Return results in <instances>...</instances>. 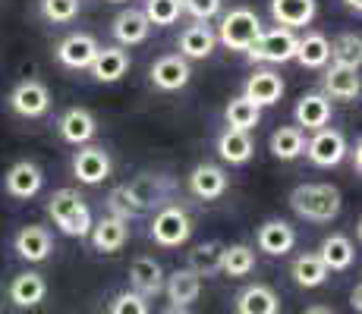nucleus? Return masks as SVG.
Here are the masks:
<instances>
[{
	"instance_id": "obj_10",
	"label": "nucleus",
	"mask_w": 362,
	"mask_h": 314,
	"mask_svg": "<svg viewBox=\"0 0 362 314\" xmlns=\"http://www.w3.org/2000/svg\"><path fill=\"white\" fill-rule=\"evenodd\" d=\"M95 54H98V41L86 32L69 35V38H64L57 47V60L69 69H88L95 60Z\"/></svg>"
},
{
	"instance_id": "obj_34",
	"label": "nucleus",
	"mask_w": 362,
	"mask_h": 314,
	"mask_svg": "<svg viewBox=\"0 0 362 314\" xmlns=\"http://www.w3.org/2000/svg\"><path fill=\"white\" fill-rule=\"evenodd\" d=\"M259 120H262V107H255L246 95L233 97V101L227 104V129L249 132V129H255V126H259Z\"/></svg>"
},
{
	"instance_id": "obj_46",
	"label": "nucleus",
	"mask_w": 362,
	"mask_h": 314,
	"mask_svg": "<svg viewBox=\"0 0 362 314\" xmlns=\"http://www.w3.org/2000/svg\"><path fill=\"white\" fill-rule=\"evenodd\" d=\"M346 6H350V10H356V13H359V10H362V0H346Z\"/></svg>"
},
{
	"instance_id": "obj_30",
	"label": "nucleus",
	"mask_w": 362,
	"mask_h": 314,
	"mask_svg": "<svg viewBox=\"0 0 362 314\" xmlns=\"http://www.w3.org/2000/svg\"><path fill=\"white\" fill-rule=\"evenodd\" d=\"M318 258H322V264L328 270H346L353 264V258H356V251H353V242L346 236H328L322 242V248H318Z\"/></svg>"
},
{
	"instance_id": "obj_43",
	"label": "nucleus",
	"mask_w": 362,
	"mask_h": 314,
	"mask_svg": "<svg viewBox=\"0 0 362 314\" xmlns=\"http://www.w3.org/2000/svg\"><path fill=\"white\" fill-rule=\"evenodd\" d=\"M359 298H362V289L356 286V289L350 292V305H353V311H359V308H362V302H359Z\"/></svg>"
},
{
	"instance_id": "obj_28",
	"label": "nucleus",
	"mask_w": 362,
	"mask_h": 314,
	"mask_svg": "<svg viewBox=\"0 0 362 314\" xmlns=\"http://www.w3.org/2000/svg\"><path fill=\"white\" fill-rule=\"evenodd\" d=\"M325 88H328V95L337 97V101H350V97L359 95V69L334 63L328 69V76H325Z\"/></svg>"
},
{
	"instance_id": "obj_33",
	"label": "nucleus",
	"mask_w": 362,
	"mask_h": 314,
	"mask_svg": "<svg viewBox=\"0 0 362 314\" xmlns=\"http://www.w3.org/2000/svg\"><path fill=\"white\" fill-rule=\"evenodd\" d=\"M305 148V135L299 126H281V129L271 135V155L281 160H293L303 155Z\"/></svg>"
},
{
	"instance_id": "obj_12",
	"label": "nucleus",
	"mask_w": 362,
	"mask_h": 314,
	"mask_svg": "<svg viewBox=\"0 0 362 314\" xmlns=\"http://www.w3.org/2000/svg\"><path fill=\"white\" fill-rule=\"evenodd\" d=\"M189 60L180 57V54H170V57H161L151 66V82H155L161 92H180V88L189 82Z\"/></svg>"
},
{
	"instance_id": "obj_40",
	"label": "nucleus",
	"mask_w": 362,
	"mask_h": 314,
	"mask_svg": "<svg viewBox=\"0 0 362 314\" xmlns=\"http://www.w3.org/2000/svg\"><path fill=\"white\" fill-rule=\"evenodd\" d=\"M110 314H148V298L139 292H120L110 302Z\"/></svg>"
},
{
	"instance_id": "obj_18",
	"label": "nucleus",
	"mask_w": 362,
	"mask_h": 314,
	"mask_svg": "<svg viewBox=\"0 0 362 314\" xmlns=\"http://www.w3.org/2000/svg\"><path fill=\"white\" fill-rule=\"evenodd\" d=\"M271 16L284 29L309 25L315 16V0H271Z\"/></svg>"
},
{
	"instance_id": "obj_14",
	"label": "nucleus",
	"mask_w": 362,
	"mask_h": 314,
	"mask_svg": "<svg viewBox=\"0 0 362 314\" xmlns=\"http://www.w3.org/2000/svg\"><path fill=\"white\" fill-rule=\"evenodd\" d=\"M129 286H132V292H139V296H145V298L158 296V292L164 289V270H161V264H158L155 258H139V261H132V267H129Z\"/></svg>"
},
{
	"instance_id": "obj_17",
	"label": "nucleus",
	"mask_w": 362,
	"mask_h": 314,
	"mask_svg": "<svg viewBox=\"0 0 362 314\" xmlns=\"http://www.w3.org/2000/svg\"><path fill=\"white\" fill-rule=\"evenodd\" d=\"M88 69H92V76L98 82H117L127 76L129 54L123 51V47H98V54H95V60Z\"/></svg>"
},
{
	"instance_id": "obj_32",
	"label": "nucleus",
	"mask_w": 362,
	"mask_h": 314,
	"mask_svg": "<svg viewBox=\"0 0 362 314\" xmlns=\"http://www.w3.org/2000/svg\"><path fill=\"white\" fill-rule=\"evenodd\" d=\"M221 258H224L221 242H202V246L189 251V270L199 277H214L221 274Z\"/></svg>"
},
{
	"instance_id": "obj_11",
	"label": "nucleus",
	"mask_w": 362,
	"mask_h": 314,
	"mask_svg": "<svg viewBox=\"0 0 362 314\" xmlns=\"http://www.w3.org/2000/svg\"><path fill=\"white\" fill-rule=\"evenodd\" d=\"M6 192L13 195V198H32V195L41 192V186H45V176H41L38 164H32V160H19V164H13L10 170H6Z\"/></svg>"
},
{
	"instance_id": "obj_47",
	"label": "nucleus",
	"mask_w": 362,
	"mask_h": 314,
	"mask_svg": "<svg viewBox=\"0 0 362 314\" xmlns=\"http://www.w3.org/2000/svg\"><path fill=\"white\" fill-rule=\"evenodd\" d=\"M110 4H123V0H110Z\"/></svg>"
},
{
	"instance_id": "obj_7",
	"label": "nucleus",
	"mask_w": 362,
	"mask_h": 314,
	"mask_svg": "<svg viewBox=\"0 0 362 314\" xmlns=\"http://www.w3.org/2000/svg\"><path fill=\"white\" fill-rule=\"evenodd\" d=\"M303 151L315 167H337L346 157V138L337 129H315L312 142Z\"/></svg>"
},
{
	"instance_id": "obj_45",
	"label": "nucleus",
	"mask_w": 362,
	"mask_h": 314,
	"mask_svg": "<svg viewBox=\"0 0 362 314\" xmlns=\"http://www.w3.org/2000/svg\"><path fill=\"white\" fill-rule=\"evenodd\" d=\"M305 314H331L328 308H325V305H312V308L309 311H305Z\"/></svg>"
},
{
	"instance_id": "obj_31",
	"label": "nucleus",
	"mask_w": 362,
	"mask_h": 314,
	"mask_svg": "<svg viewBox=\"0 0 362 314\" xmlns=\"http://www.w3.org/2000/svg\"><path fill=\"white\" fill-rule=\"evenodd\" d=\"M218 155L227 160V164H246L252 157V138L243 129H227L221 132L218 138Z\"/></svg>"
},
{
	"instance_id": "obj_4",
	"label": "nucleus",
	"mask_w": 362,
	"mask_h": 314,
	"mask_svg": "<svg viewBox=\"0 0 362 314\" xmlns=\"http://www.w3.org/2000/svg\"><path fill=\"white\" fill-rule=\"evenodd\" d=\"M259 35H262L259 16H255L252 10H246V6H236V10H230L224 19H221L218 38L224 41L230 51H246V47L252 44Z\"/></svg>"
},
{
	"instance_id": "obj_20",
	"label": "nucleus",
	"mask_w": 362,
	"mask_h": 314,
	"mask_svg": "<svg viewBox=\"0 0 362 314\" xmlns=\"http://www.w3.org/2000/svg\"><path fill=\"white\" fill-rule=\"evenodd\" d=\"M284 95V82L277 73H271V69H262V73H255L252 79L246 82V97L255 104V107H271V104H277Z\"/></svg>"
},
{
	"instance_id": "obj_27",
	"label": "nucleus",
	"mask_w": 362,
	"mask_h": 314,
	"mask_svg": "<svg viewBox=\"0 0 362 314\" xmlns=\"http://www.w3.org/2000/svg\"><path fill=\"white\" fill-rule=\"evenodd\" d=\"M331 120V101L325 95H303L296 104V123L305 129H325Z\"/></svg>"
},
{
	"instance_id": "obj_8",
	"label": "nucleus",
	"mask_w": 362,
	"mask_h": 314,
	"mask_svg": "<svg viewBox=\"0 0 362 314\" xmlns=\"http://www.w3.org/2000/svg\"><path fill=\"white\" fill-rule=\"evenodd\" d=\"M10 107L16 110L19 116H45L47 107H51V92H47L38 79L19 82L10 95Z\"/></svg>"
},
{
	"instance_id": "obj_15",
	"label": "nucleus",
	"mask_w": 362,
	"mask_h": 314,
	"mask_svg": "<svg viewBox=\"0 0 362 314\" xmlns=\"http://www.w3.org/2000/svg\"><path fill=\"white\" fill-rule=\"evenodd\" d=\"M281 302H277V292L264 283L246 286V289L236 296V314H277Z\"/></svg>"
},
{
	"instance_id": "obj_26",
	"label": "nucleus",
	"mask_w": 362,
	"mask_h": 314,
	"mask_svg": "<svg viewBox=\"0 0 362 314\" xmlns=\"http://www.w3.org/2000/svg\"><path fill=\"white\" fill-rule=\"evenodd\" d=\"M218 44V35H214L208 25H189L183 35H180V57L186 60H205L208 54Z\"/></svg>"
},
{
	"instance_id": "obj_44",
	"label": "nucleus",
	"mask_w": 362,
	"mask_h": 314,
	"mask_svg": "<svg viewBox=\"0 0 362 314\" xmlns=\"http://www.w3.org/2000/svg\"><path fill=\"white\" fill-rule=\"evenodd\" d=\"M161 314H192V311L186 308V305H167V308H164Z\"/></svg>"
},
{
	"instance_id": "obj_23",
	"label": "nucleus",
	"mask_w": 362,
	"mask_h": 314,
	"mask_svg": "<svg viewBox=\"0 0 362 314\" xmlns=\"http://www.w3.org/2000/svg\"><path fill=\"white\" fill-rule=\"evenodd\" d=\"M293 246H296V233H293L290 223L268 220L259 229V248L264 251V255H287Z\"/></svg>"
},
{
	"instance_id": "obj_9",
	"label": "nucleus",
	"mask_w": 362,
	"mask_h": 314,
	"mask_svg": "<svg viewBox=\"0 0 362 314\" xmlns=\"http://www.w3.org/2000/svg\"><path fill=\"white\" fill-rule=\"evenodd\" d=\"M73 173L79 183L86 186H98L110 176V157L104 148H82L73 157Z\"/></svg>"
},
{
	"instance_id": "obj_6",
	"label": "nucleus",
	"mask_w": 362,
	"mask_h": 314,
	"mask_svg": "<svg viewBox=\"0 0 362 314\" xmlns=\"http://www.w3.org/2000/svg\"><path fill=\"white\" fill-rule=\"evenodd\" d=\"M189 233H192V220L183 207H173V205L161 207V211L155 214V220H151V239L164 248L183 246V242L189 239Z\"/></svg>"
},
{
	"instance_id": "obj_2",
	"label": "nucleus",
	"mask_w": 362,
	"mask_h": 314,
	"mask_svg": "<svg viewBox=\"0 0 362 314\" xmlns=\"http://www.w3.org/2000/svg\"><path fill=\"white\" fill-rule=\"evenodd\" d=\"M47 214H51V220L60 227V233L66 236H88V229H92V214H88L86 201L79 198V192H73V188H60V192L51 195V205H47Z\"/></svg>"
},
{
	"instance_id": "obj_37",
	"label": "nucleus",
	"mask_w": 362,
	"mask_h": 314,
	"mask_svg": "<svg viewBox=\"0 0 362 314\" xmlns=\"http://www.w3.org/2000/svg\"><path fill=\"white\" fill-rule=\"evenodd\" d=\"M331 57H334V63H340V66L359 69V60H362V41H359V35L344 32L331 44Z\"/></svg>"
},
{
	"instance_id": "obj_19",
	"label": "nucleus",
	"mask_w": 362,
	"mask_h": 314,
	"mask_svg": "<svg viewBox=\"0 0 362 314\" xmlns=\"http://www.w3.org/2000/svg\"><path fill=\"white\" fill-rule=\"evenodd\" d=\"M189 188H192V195L202 198V201L221 198V195H224V188H227V176H224V170H221V167L199 164L196 170H192V176H189Z\"/></svg>"
},
{
	"instance_id": "obj_29",
	"label": "nucleus",
	"mask_w": 362,
	"mask_h": 314,
	"mask_svg": "<svg viewBox=\"0 0 362 314\" xmlns=\"http://www.w3.org/2000/svg\"><path fill=\"white\" fill-rule=\"evenodd\" d=\"M296 60L303 63L305 69H322V66H328V60H331V44H328V38H325V35H318V32H312V35H305V38H299V44H296Z\"/></svg>"
},
{
	"instance_id": "obj_42",
	"label": "nucleus",
	"mask_w": 362,
	"mask_h": 314,
	"mask_svg": "<svg viewBox=\"0 0 362 314\" xmlns=\"http://www.w3.org/2000/svg\"><path fill=\"white\" fill-rule=\"evenodd\" d=\"M346 155H350V164H353V170H362V145L356 142V148H346Z\"/></svg>"
},
{
	"instance_id": "obj_36",
	"label": "nucleus",
	"mask_w": 362,
	"mask_h": 314,
	"mask_svg": "<svg viewBox=\"0 0 362 314\" xmlns=\"http://www.w3.org/2000/svg\"><path fill=\"white\" fill-rule=\"evenodd\" d=\"M255 267V251L249 246H224V258H221V270L227 277H249Z\"/></svg>"
},
{
	"instance_id": "obj_13",
	"label": "nucleus",
	"mask_w": 362,
	"mask_h": 314,
	"mask_svg": "<svg viewBox=\"0 0 362 314\" xmlns=\"http://www.w3.org/2000/svg\"><path fill=\"white\" fill-rule=\"evenodd\" d=\"M129 220H120V217H104L98 223H92V246L95 251H101V255H114V251H120L127 246V236H129Z\"/></svg>"
},
{
	"instance_id": "obj_16",
	"label": "nucleus",
	"mask_w": 362,
	"mask_h": 314,
	"mask_svg": "<svg viewBox=\"0 0 362 314\" xmlns=\"http://www.w3.org/2000/svg\"><path fill=\"white\" fill-rule=\"evenodd\" d=\"M95 132H98V123H95V116L88 114L86 107H69L66 114L60 116V135H64L69 145L92 142Z\"/></svg>"
},
{
	"instance_id": "obj_3",
	"label": "nucleus",
	"mask_w": 362,
	"mask_h": 314,
	"mask_svg": "<svg viewBox=\"0 0 362 314\" xmlns=\"http://www.w3.org/2000/svg\"><path fill=\"white\" fill-rule=\"evenodd\" d=\"M296 44L299 38L293 35V29H271V32H262L252 44L246 47V54L252 60H262V63H287L296 57Z\"/></svg>"
},
{
	"instance_id": "obj_41",
	"label": "nucleus",
	"mask_w": 362,
	"mask_h": 314,
	"mask_svg": "<svg viewBox=\"0 0 362 314\" xmlns=\"http://www.w3.org/2000/svg\"><path fill=\"white\" fill-rule=\"evenodd\" d=\"M180 6H183L189 16H196L199 23H205V19L218 16L221 10V0H180Z\"/></svg>"
},
{
	"instance_id": "obj_38",
	"label": "nucleus",
	"mask_w": 362,
	"mask_h": 314,
	"mask_svg": "<svg viewBox=\"0 0 362 314\" xmlns=\"http://www.w3.org/2000/svg\"><path fill=\"white\" fill-rule=\"evenodd\" d=\"M142 13L151 25H173L183 13V6H180V0H148Z\"/></svg>"
},
{
	"instance_id": "obj_5",
	"label": "nucleus",
	"mask_w": 362,
	"mask_h": 314,
	"mask_svg": "<svg viewBox=\"0 0 362 314\" xmlns=\"http://www.w3.org/2000/svg\"><path fill=\"white\" fill-rule=\"evenodd\" d=\"M170 188H173V183L167 176H151V173H145V176L132 179L129 186H123V192H127L132 214H142V211H151V207L164 205V201L170 198Z\"/></svg>"
},
{
	"instance_id": "obj_21",
	"label": "nucleus",
	"mask_w": 362,
	"mask_h": 314,
	"mask_svg": "<svg viewBox=\"0 0 362 314\" xmlns=\"http://www.w3.org/2000/svg\"><path fill=\"white\" fill-rule=\"evenodd\" d=\"M16 251L19 258H25L32 264L47 261V255H51V233L45 227H23L16 233Z\"/></svg>"
},
{
	"instance_id": "obj_24",
	"label": "nucleus",
	"mask_w": 362,
	"mask_h": 314,
	"mask_svg": "<svg viewBox=\"0 0 362 314\" xmlns=\"http://www.w3.org/2000/svg\"><path fill=\"white\" fill-rule=\"evenodd\" d=\"M164 289H167L170 305H186V308H189V305L199 298V292H202V277L192 274L189 267H186V270H173V274L167 277Z\"/></svg>"
},
{
	"instance_id": "obj_35",
	"label": "nucleus",
	"mask_w": 362,
	"mask_h": 314,
	"mask_svg": "<svg viewBox=\"0 0 362 314\" xmlns=\"http://www.w3.org/2000/svg\"><path fill=\"white\" fill-rule=\"evenodd\" d=\"M293 280L303 286V289H315L328 280V267L322 264L318 255H299L293 261Z\"/></svg>"
},
{
	"instance_id": "obj_25",
	"label": "nucleus",
	"mask_w": 362,
	"mask_h": 314,
	"mask_svg": "<svg viewBox=\"0 0 362 314\" xmlns=\"http://www.w3.org/2000/svg\"><path fill=\"white\" fill-rule=\"evenodd\" d=\"M47 296V283L41 274H19L16 280L10 283V298L13 305H19V308H35L38 302H45Z\"/></svg>"
},
{
	"instance_id": "obj_1",
	"label": "nucleus",
	"mask_w": 362,
	"mask_h": 314,
	"mask_svg": "<svg viewBox=\"0 0 362 314\" xmlns=\"http://www.w3.org/2000/svg\"><path fill=\"white\" fill-rule=\"evenodd\" d=\"M290 205L299 217L305 220H315V223H328L340 214L344 201H340V192L328 183H305L296 186L290 192Z\"/></svg>"
},
{
	"instance_id": "obj_22",
	"label": "nucleus",
	"mask_w": 362,
	"mask_h": 314,
	"mask_svg": "<svg viewBox=\"0 0 362 314\" xmlns=\"http://www.w3.org/2000/svg\"><path fill=\"white\" fill-rule=\"evenodd\" d=\"M148 32H151V23L145 19V13L142 10H123L120 16L114 19V38L120 41V44H142L145 38H148Z\"/></svg>"
},
{
	"instance_id": "obj_39",
	"label": "nucleus",
	"mask_w": 362,
	"mask_h": 314,
	"mask_svg": "<svg viewBox=\"0 0 362 314\" xmlns=\"http://www.w3.org/2000/svg\"><path fill=\"white\" fill-rule=\"evenodd\" d=\"M41 13L51 23H73L79 13V0H41Z\"/></svg>"
}]
</instances>
